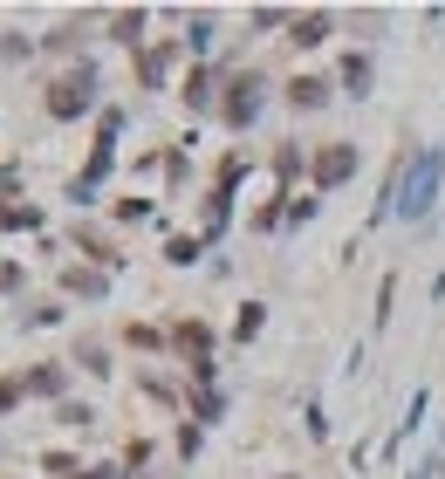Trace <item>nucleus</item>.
Listing matches in <instances>:
<instances>
[{
    "instance_id": "obj_6",
    "label": "nucleus",
    "mask_w": 445,
    "mask_h": 479,
    "mask_svg": "<svg viewBox=\"0 0 445 479\" xmlns=\"http://www.w3.org/2000/svg\"><path fill=\"white\" fill-rule=\"evenodd\" d=\"M322 89H329V82H322V76H302V82H295V89H288V97L302 103V110H315V103H322Z\"/></svg>"
},
{
    "instance_id": "obj_5",
    "label": "nucleus",
    "mask_w": 445,
    "mask_h": 479,
    "mask_svg": "<svg viewBox=\"0 0 445 479\" xmlns=\"http://www.w3.org/2000/svg\"><path fill=\"white\" fill-rule=\"evenodd\" d=\"M322 35H329V21H322V14H302V21H295V42H302V49H315Z\"/></svg>"
},
{
    "instance_id": "obj_1",
    "label": "nucleus",
    "mask_w": 445,
    "mask_h": 479,
    "mask_svg": "<svg viewBox=\"0 0 445 479\" xmlns=\"http://www.w3.org/2000/svg\"><path fill=\"white\" fill-rule=\"evenodd\" d=\"M49 110H55V117H76V110H89V69H82V76H62V82H55Z\"/></svg>"
},
{
    "instance_id": "obj_2",
    "label": "nucleus",
    "mask_w": 445,
    "mask_h": 479,
    "mask_svg": "<svg viewBox=\"0 0 445 479\" xmlns=\"http://www.w3.org/2000/svg\"><path fill=\"white\" fill-rule=\"evenodd\" d=\"M432 192H439V151L418 158V178H411V192H404V212H425V205H432Z\"/></svg>"
},
{
    "instance_id": "obj_3",
    "label": "nucleus",
    "mask_w": 445,
    "mask_h": 479,
    "mask_svg": "<svg viewBox=\"0 0 445 479\" xmlns=\"http://www.w3.org/2000/svg\"><path fill=\"white\" fill-rule=\"evenodd\" d=\"M357 172V151H349V144H329V151L315 158V178H322V185H336V178H349Z\"/></svg>"
},
{
    "instance_id": "obj_4",
    "label": "nucleus",
    "mask_w": 445,
    "mask_h": 479,
    "mask_svg": "<svg viewBox=\"0 0 445 479\" xmlns=\"http://www.w3.org/2000/svg\"><path fill=\"white\" fill-rule=\"evenodd\" d=\"M234 89H240V97L226 103V117H234V124H247V117H254V110H261V82L247 76V82H234Z\"/></svg>"
},
{
    "instance_id": "obj_7",
    "label": "nucleus",
    "mask_w": 445,
    "mask_h": 479,
    "mask_svg": "<svg viewBox=\"0 0 445 479\" xmlns=\"http://www.w3.org/2000/svg\"><path fill=\"white\" fill-rule=\"evenodd\" d=\"M342 82H349V89H364V82H370V62H364V55H349V62H342Z\"/></svg>"
}]
</instances>
